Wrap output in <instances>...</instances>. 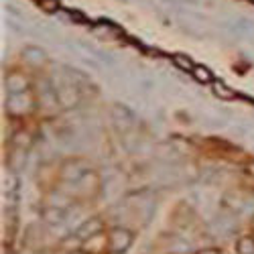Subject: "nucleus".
Instances as JSON below:
<instances>
[{
  "label": "nucleus",
  "instance_id": "19",
  "mask_svg": "<svg viewBox=\"0 0 254 254\" xmlns=\"http://www.w3.org/2000/svg\"><path fill=\"white\" fill-rule=\"evenodd\" d=\"M195 254H222L218 248H203V250H197Z\"/></svg>",
  "mask_w": 254,
  "mask_h": 254
},
{
  "label": "nucleus",
  "instance_id": "21",
  "mask_svg": "<svg viewBox=\"0 0 254 254\" xmlns=\"http://www.w3.org/2000/svg\"><path fill=\"white\" fill-rule=\"evenodd\" d=\"M37 2H41V0H37Z\"/></svg>",
  "mask_w": 254,
  "mask_h": 254
},
{
  "label": "nucleus",
  "instance_id": "5",
  "mask_svg": "<svg viewBox=\"0 0 254 254\" xmlns=\"http://www.w3.org/2000/svg\"><path fill=\"white\" fill-rule=\"evenodd\" d=\"M88 171H90V165L88 163L65 161V163H63V167H61V179L63 181H69V183H77Z\"/></svg>",
  "mask_w": 254,
  "mask_h": 254
},
{
  "label": "nucleus",
  "instance_id": "23",
  "mask_svg": "<svg viewBox=\"0 0 254 254\" xmlns=\"http://www.w3.org/2000/svg\"><path fill=\"white\" fill-rule=\"evenodd\" d=\"M81 254H83V252H81Z\"/></svg>",
  "mask_w": 254,
  "mask_h": 254
},
{
  "label": "nucleus",
  "instance_id": "12",
  "mask_svg": "<svg viewBox=\"0 0 254 254\" xmlns=\"http://www.w3.org/2000/svg\"><path fill=\"white\" fill-rule=\"evenodd\" d=\"M211 92H214V96H218V98H222V100H232V98L236 96L234 90L228 88L222 79H216L214 83H211Z\"/></svg>",
  "mask_w": 254,
  "mask_h": 254
},
{
  "label": "nucleus",
  "instance_id": "13",
  "mask_svg": "<svg viewBox=\"0 0 254 254\" xmlns=\"http://www.w3.org/2000/svg\"><path fill=\"white\" fill-rule=\"evenodd\" d=\"M191 77L197 81V83H214V75H211V71L203 65H195L193 71H191Z\"/></svg>",
  "mask_w": 254,
  "mask_h": 254
},
{
  "label": "nucleus",
  "instance_id": "17",
  "mask_svg": "<svg viewBox=\"0 0 254 254\" xmlns=\"http://www.w3.org/2000/svg\"><path fill=\"white\" fill-rule=\"evenodd\" d=\"M39 8L47 12V14H53V12H59V0H41L39 2Z\"/></svg>",
  "mask_w": 254,
  "mask_h": 254
},
{
  "label": "nucleus",
  "instance_id": "2",
  "mask_svg": "<svg viewBox=\"0 0 254 254\" xmlns=\"http://www.w3.org/2000/svg\"><path fill=\"white\" fill-rule=\"evenodd\" d=\"M53 88L57 92V100L61 108H73V106L79 104L81 94H79V88L73 83V79H63L59 86H53Z\"/></svg>",
  "mask_w": 254,
  "mask_h": 254
},
{
  "label": "nucleus",
  "instance_id": "7",
  "mask_svg": "<svg viewBox=\"0 0 254 254\" xmlns=\"http://www.w3.org/2000/svg\"><path fill=\"white\" fill-rule=\"evenodd\" d=\"M102 232H104V222L100 218H90V220L83 222L81 226H77L73 236H77L79 240H88V238H92L96 234H102Z\"/></svg>",
  "mask_w": 254,
  "mask_h": 254
},
{
  "label": "nucleus",
  "instance_id": "4",
  "mask_svg": "<svg viewBox=\"0 0 254 254\" xmlns=\"http://www.w3.org/2000/svg\"><path fill=\"white\" fill-rule=\"evenodd\" d=\"M132 240H134V234H132L130 230H126V228L116 226V228H112V230L108 232L110 252H114V254H122V252H126V250L130 248Z\"/></svg>",
  "mask_w": 254,
  "mask_h": 254
},
{
  "label": "nucleus",
  "instance_id": "3",
  "mask_svg": "<svg viewBox=\"0 0 254 254\" xmlns=\"http://www.w3.org/2000/svg\"><path fill=\"white\" fill-rule=\"evenodd\" d=\"M110 116H112V124H114V128H118L120 132L128 134V132H132V130H134L136 118H134V114H132L128 108H126V106H122V104H114V106H112Z\"/></svg>",
  "mask_w": 254,
  "mask_h": 254
},
{
  "label": "nucleus",
  "instance_id": "6",
  "mask_svg": "<svg viewBox=\"0 0 254 254\" xmlns=\"http://www.w3.org/2000/svg\"><path fill=\"white\" fill-rule=\"evenodd\" d=\"M106 250H110V242H108V234H104V232L88 238L86 242H81L83 254H104Z\"/></svg>",
  "mask_w": 254,
  "mask_h": 254
},
{
  "label": "nucleus",
  "instance_id": "18",
  "mask_svg": "<svg viewBox=\"0 0 254 254\" xmlns=\"http://www.w3.org/2000/svg\"><path fill=\"white\" fill-rule=\"evenodd\" d=\"M4 10H6V12H10L12 16H16V18H23V14H20V10H18V8H14L12 4H8V6H4Z\"/></svg>",
  "mask_w": 254,
  "mask_h": 254
},
{
  "label": "nucleus",
  "instance_id": "16",
  "mask_svg": "<svg viewBox=\"0 0 254 254\" xmlns=\"http://www.w3.org/2000/svg\"><path fill=\"white\" fill-rule=\"evenodd\" d=\"M16 185H18V181L14 179V175L12 173L6 175V171H4V175H2V191L4 193H12L14 189H16Z\"/></svg>",
  "mask_w": 254,
  "mask_h": 254
},
{
  "label": "nucleus",
  "instance_id": "1",
  "mask_svg": "<svg viewBox=\"0 0 254 254\" xmlns=\"http://www.w3.org/2000/svg\"><path fill=\"white\" fill-rule=\"evenodd\" d=\"M37 100L35 96H31V92H18V94H10V98L6 100V108L10 114L14 116H27L35 110Z\"/></svg>",
  "mask_w": 254,
  "mask_h": 254
},
{
  "label": "nucleus",
  "instance_id": "11",
  "mask_svg": "<svg viewBox=\"0 0 254 254\" xmlns=\"http://www.w3.org/2000/svg\"><path fill=\"white\" fill-rule=\"evenodd\" d=\"M43 220L49 226H57V224H61L63 220H65V211H63L61 207H47L43 211Z\"/></svg>",
  "mask_w": 254,
  "mask_h": 254
},
{
  "label": "nucleus",
  "instance_id": "8",
  "mask_svg": "<svg viewBox=\"0 0 254 254\" xmlns=\"http://www.w3.org/2000/svg\"><path fill=\"white\" fill-rule=\"evenodd\" d=\"M92 33H94L96 37H100L102 41H116V39L122 37V31H118V29H116L114 25H110V23H98V25H94Z\"/></svg>",
  "mask_w": 254,
  "mask_h": 254
},
{
  "label": "nucleus",
  "instance_id": "14",
  "mask_svg": "<svg viewBox=\"0 0 254 254\" xmlns=\"http://www.w3.org/2000/svg\"><path fill=\"white\" fill-rule=\"evenodd\" d=\"M236 252L238 254H254V238L252 236H242L236 242Z\"/></svg>",
  "mask_w": 254,
  "mask_h": 254
},
{
  "label": "nucleus",
  "instance_id": "22",
  "mask_svg": "<svg viewBox=\"0 0 254 254\" xmlns=\"http://www.w3.org/2000/svg\"><path fill=\"white\" fill-rule=\"evenodd\" d=\"M252 2H254V0H252Z\"/></svg>",
  "mask_w": 254,
  "mask_h": 254
},
{
  "label": "nucleus",
  "instance_id": "20",
  "mask_svg": "<svg viewBox=\"0 0 254 254\" xmlns=\"http://www.w3.org/2000/svg\"><path fill=\"white\" fill-rule=\"evenodd\" d=\"M252 230H254V218H252Z\"/></svg>",
  "mask_w": 254,
  "mask_h": 254
},
{
  "label": "nucleus",
  "instance_id": "10",
  "mask_svg": "<svg viewBox=\"0 0 254 254\" xmlns=\"http://www.w3.org/2000/svg\"><path fill=\"white\" fill-rule=\"evenodd\" d=\"M23 59L29 63V65H43V63L47 61V53L41 49V47H35V45H31V47H25L23 49Z\"/></svg>",
  "mask_w": 254,
  "mask_h": 254
},
{
  "label": "nucleus",
  "instance_id": "9",
  "mask_svg": "<svg viewBox=\"0 0 254 254\" xmlns=\"http://www.w3.org/2000/svg\"><path fill=\"white\" fill-rule=\"evenodd\" d=\"M29 88H31V81H29V77H25L23 73H12V75H8V79H6V90H8L10 94L27 92Z\"/></svg>",
  "mask_w": 254,
  "mask_h": 254
},
{
  "label": "nucleus",
  "instance_id": "15",
  "mask_svg": "<svg viewBox=\"0 0 254 254\" xmlns=\"http://www.w3.org/2000/svg\"><path fill=\"white\" fill-rule=\"evenodd\" d=\"M173 63H175V65L179 67V69H183V71H193V61L191 59H189V57H185V55H173Z\"/></svg>",
  "mask_w": 254,
  "mask_h": 254
}]
</instances>
